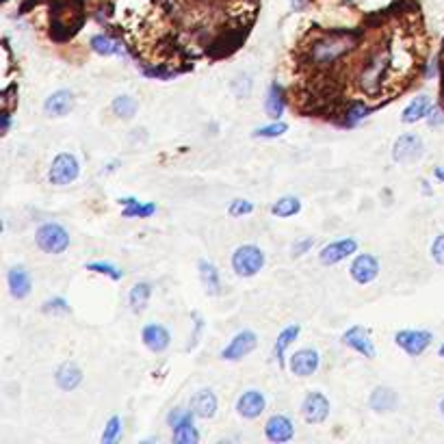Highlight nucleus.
I'll use <instances>...</instances> for the list:
<instances>
[{"label":"nucleus","mask_w":444,"mask_h":444,"mask_svg":"<svg viewBox=\"0 0 444 444\" xmlns=\"http://www.w3.org/2000/svg\"><path fill=\"white\" fill-rule=\"evenodd\" d=\"M397 403H399V395L392 390V388H388V386H378L373 392H370V399H368V405H370V409L373 412H392V409L397 407Z\"/></svg>","instance_id":"23"},{"label":"nucleus","mask_w":444,"mask_h":444,"mask_svg":"<svg viewBox=\"0 0 444 444\" xmlns=\"http://www.w3.org/2000/svg\"><path fill=\"white\" fill-rule=\"evenodd\" d=\"M312 245H315V238L312 236H305V238H301V241H297L295 245H293V256H303V254H308L310 250H312Z\"/></svg>","instance_id":"39"},{"label":"nucleus","mask_w":444,"mask_h":444,"mask_svg":"<svg viewBox=\"0 0 444 444\" xmlns=\"http://www.w3.org/2000/svg\"><path fill=\"white\" fill-rule=\"evenodd\" d=\"M356 44V35L354 33H327L325 37L312 42V46L308 48V57L312 61V65L319 67H327L332 63H336L338 59H343Z\"/></svg>","instance_id":"1"},{"label":"nucleus","mask_w":444,"mask_h":444,"mask_svg":"<svg viewBox=\"0 0 444 444\" xmlns=\"http://www.w3.org/2000/svg\"><path fill=\"white\" fill-rule=\"evenodd\" d=\"M245 40V33H241V30H228V35L223 33L221 37H217L211 46H209V52L213 54V57H226V54H230V52H234L238 46H241V42Z\"/></svg>","instance_id":"24"},{"label":"nucleus","mask_w":444,"mask_h":444,"mask_svg":"<svg viewBox=\"0 0 444 444\" xmlns=\"http://www.w3.org/2000/svg\"><path fill=\"white\" fill-rule=\"evenodd\" d=\"M370 113V109L366 105H362V102H351L347 113H345V124L347 126H356L358 122H362L366 115Z\"/></svg>","instance_id":"35"},{"label":"nucleus","mask_w":444,"mask_h":444,"mask_svg":"<svg viewBox=\"0 0 444 444\" xmlns=\"http://www.w3.org/2000/svg\"><path fill=\"white\" fill-rule=\"evenodd\" d=\"M431 256H433V260H436L438 264L444 267V234L436 236V241H433V245H431Z\"/></svg>","instance_id":"40"},{"label":"nucleus","mask_w":444,"mask_h":444,"mask_svg":"<svg viewBox=\"0 0 444 444\" xmlns=\"http://www.w3.org/2000/svg\"><path fill=\"white\" fill-rule=\"evenodd\" d=\"M356 250H358L356 238H340V241H334V243H329L321 250L319 260H321V264L332 267V264H338V262L347 260L349 256H354Z\"/></svg>","instance_id":"11"},{"label":"nucleus","mask_w":444,"mask_h":444,"mask_svg":"<svg viewBox=\"0 0 444 444\" xmlns=\"http://www.w3.org/2000/svg\"><path fill=\"white\" fill-rule=\"evenodd\" d=\"M431 109H433L431 98H429V95H419V98H414V100L409 102V105L403 109L401 122H403V124H416V122L429 117V115H431Z\"/></svg>","instance_id":"22"},{"label":"nucleus","mask_w":444,"mask_h":444,"mask_svg":"<svg viewBox=\"0 0 444 444\" xmlns=\"http://www.w3.org/2000/svg\"><path fill=\"white\" fill-rule=\"evenodd\" d=\"M150 297H152V284L150 282H136L132 288H130V295H128V303H130V310L132 312H144L150 303Z\"/></svg>","instance_id":"27"},{"label":"nucleus","mask_w":444,"mask_h":444,"mask_svg":"<svg viewBox=\"0 0 444 444\" xmlns=\"http://www.w3.org/2000/svg\"><path fill=\"white\" fill-rule=\"evenodd\" d=\"M191 412L197 419L211 421L217 414V397H215V392L213 390H199V392H195L193 399H191Z\"/></svg>","instance_id":"20"},{"label":"nucleus","mask_w":444,"mask_h":444,"mask_svg":"<svg viewBox=\"0 0 444 444\" xmlns=\"http://www.w3.org/2000/svg\"><path fill=\"white\" fill-rule=\"evenodd\" d=\"M252 211H254V204L247 199H234L228 209L230 217H243V215H250Z\"/></svg>","instance_id":"37"},{"label":"nucleus","mask_w":444,"mask_h":444,"mask_svg":"<svg viewBox=\"0 0 444 444\" xmlns=\"http://www.w3.org/2000/svg\"><path fill=\"white\" fill-rule=\"evenodd\" d=\"M264 267V252L256 245H241L232 254V269L238 278H254Z\"/></svg>","instance_id":"2"},{"label":"nucleus","mask_w":444,"mask_h":444,"mask_svg":"<svg viewBox=\"0 0 444 444\" xmlns=\"http://www.w3.org/2000/svg\"><path fill=\"white\" fill-rule=\"evenodd\" d=\"M141 340L144 345L152 351V354H163L169 343H172V336H169L167 327L160 323H150L141 329Z\"/></svg>","instance_id":"16"},{"label":"nucleus","mask_w":444,"mask_h":444,"mask_svg":"<svg viewBox=\"0 0 444 444\" xmlns=\"http://www.w3.org/2000/svg\"><path fill=\"white\" fill-rule=\"evenodd\" d=\"M293 375L297 378H310L312 373H317L319 368V354L317 349H299L291 356V362H288Z\"/></svg>","instance_id":"15"},{"label":"nucleus","mask_w":444,"mask_h":444,"mask_svg":"<svg viewBox=\"0 0 444 444\" xmlns=\"http://www.w3.org/2000/svg\"><path fill=\"white\" fill-rule=\"evenodd\" d=\"M144 74H146V76H150V78H172V76H174V72L160 70V67H146Z\"/></svg>","instance_id":"41"},{"label":"nucleus","mask_w":444,"mask_h":444,"mask_svg":"<svg viewBox=\"0 0 444 444\" xmlns=\"http://www.w3.org/2000/svg\"><path fill=\"white\" fill-rule=\"evenodd\" d=\"M119 204H126V211L122 213L124 217H141V219H146V217H152L154 213H156V206L154 204H148V201H136V199H132V197H124V199H119Z\"/></svg>","instance_id":"31"},{"label":"nucleus","mask_w":444,"mask_h":444,"mask_svg":"<svg viewBox=\"0 0 444 444\" xmlns=\"http://www.w3.org/2000/svg\"><path fill=\"white\" fill-rule=\"evenodd\" d=\"M264 407H267V399L260 390H245L241 397H238L236 401V412L238 416H243V419H258L262 412H264Z\"/></svg>","instance_id":"13"},{"label":"nucleus","mask_w":444,"mask_h":444,"mask_svg":"<svg viewBox=\"0 0 444 444\" xmlns=\"http://www.w3.org/2000/svg\"><path fill=\"white\" fill-rule=\"evenodd\" d=\"M258 345V336L252 332V329H243V332H238L230 343L221 349V360L226 362H238V360H243L247 358Z\"/></svg>","instance_id":"8"},{"label":"nucleus","mask_w":444,"mask_h":444,"mask_svg":"<svg viewBox=\"0 0 444 444\" xmlns=\"http://www.w3.org/2000/svg\"><path fill=\"white\" fill-rule=\"evenodd\" d=\"M299 211H301V201H299L297 197H293V195L280 197V199L271 206V215H276V217H280V219L295 217Z\"/></svg>","instance_id":"29"},{"label":"nucleus","mask_w":444,"mask_h":444,"mask_svg":"<svg viewBox=\"0 0 444 444\" xmlns=\"http://www.w3.org/2000/svg\"><path fill=\"white\" fill-rule=\"evenodd\" d=\"M288 130V126L284 122H273L269 126H260L254 130V136H260V139H278V136H282L284 132Z\"/></svg>","instance_id":"34"},{"label":"nucleus","mask_w":444,"mask_h":444,"mask_svg":"<svg viewBox=\"0 0 444 444\" xmlns=\"http://www.w3.org/2000/svg\"><path fill=\"white\" fill-rule=\"evenodd\" d=\"M9 126H11V113L5 111V113H3V134L9 132Z\"/></svg>","instance_id":"42"},{"label":"nucleus","mask_w":444,"mask_h":444,"mask_svg":"<svg viewBox=\"0 0 444 444\" xmlns=\"http://www.w3.org/2000/svg\"><path fill=\"white\" fill-rule=\"evenodd\" d=\"M442 91H444V89H442Z\"/></svg>","instance_id":"46"},{"label":"nucleus","mask_w":444,"mask_h":444,"mask_svg":"<svg viewBox=\"0 0 444 444\" xmlns=\"http://www.w3.org/2000/svg\"><path fill=\"white\" fill-rule=\"evenodd\" d=\"M440 356H442V358H444V345H442V347H440Z\"/></svg>","instance_id":"45"},{"label":"nucleus","mask_w":444,"mask_h":444,"mask_svg":"<svg viewBox=\"0 0 444 444\" xmlns=\"http://www.w3.org/2000/svg\"><path fill=\"white\" fill-rule=\"evenodd\" d=\"M431 340H433V334L427 329H401L395 334V343L412 358L425 354V349L431 345Z\"/></svg>","instance_id":"7"},{"label":"nucleus","mask_w":444,"mask_h":444,"mask_svg":"<svg viewBox=\"0 0 444 444\" xmlns=\"http://www.w3.org/2000/svg\"><path fill=\"white\" fill-rule=\"evenodd\" d=\"M54 382L63 392H72L81 386L83 382V370L76 362H63L54 370Z\"/></svg>","instance_id":"18"},{"label":"nucleus","mask_w":444,"mask_h":444,"mask_svg":"<svg viewBox=\"0 0 444 444\" xmlns=\"http://www.w3.org/2000/svg\"><path fill=\"white\" fill-rule=\"evenodd\" d=\"M388 63H390V57L388 52L380 50L375 52L373 57H368L362 65V72H360V85L362 89H366L368 93H375L378 91V85H382V78H384V72L388 70Z\"/></svg>","instance_id":"4"},{"label":"nucleus","mask_w":444,"mask_h":444,"mask_svg":"<svg viewBox=\"0 0 444 444\" xmlns=\"http://www.w3.org/2000/svg\"><path fill=\"white\" fill-rule=\"evenodd\" d=\"M197 269H199V280H201L204 291L211 297H217L221 293V278H219L217 267L211 260H199Z\"/></svg>","instance_id":"25"},{"label":"nucleus","mask_w":444,"mask_h":444,"mask_svg":"<svg viewBox=\"0 0 444 444\" xmlns=\"http://www.w3.org/2000/svg\"><path fill=\"white\" fill-rule=\"evenodd\" d=\"M349 273H351L354 282H358L362 286L370 284V282L378 280V276H380V262H378V258H375L373 254H360V256L354 258V262L349 267Z\"/></svg>","instance_id":"10"},{"label":"nucleus","mask_w":444,"mask_h":444,"mask_svg":"<svg viewBox=\"0 0 444 444\" xmlns=\"http://www.w3.org/2000/svg\"><path fill=\"white\" fill-rule=\"evenodd\" d=\"M440 412H442V416H444V399L440 401Z\"/></svg>","instance_id":"44"},{"label":"nucleus","mask_w":444,"mask_h":444,"mask_svg":"<svg viewBox=\"0 0 444 444\" xmlns=\"http://www.w3.org/2000/svg\"><path fill=\"white\" fill-rule=\"evenodd\" d=\"M119 436H122V419L111 416L105 427V433H102V444H111V442L119 440Z\"/></svg>","instance_id":"36"},{"label":"nucleus","mask_w":444,"mask_h":444,"mask_svg":"<svg viewBox=\"0 0 444 444\" xmlns=\"http://www.w3.org/2000/svg\"><path fill=\"white\" fill-rule=\"evenodd\" d=\"M423 154H425V144L419 134H412V132L401 134L392 146V158L399 165L416 163Z\"/></svg>","instance_id":"6"},{"label":"nucleus","mask_w":444,"mask_h":444,"mask_svg":"<svg viewBox=\"0 0 444 444\" xmlns=\"http://www.w3.org/2000/svg\"><path fill=\"white\" fill-rule=\"evenodd\" d=\"M111 109L115 111V115H119L122 119H132L136 109H139V105H136V100L132 95H119L113 100Z\"/></svg>","instance_id":"32"},{"label":"nucleus","mask_w":444,"mask_h":444,"mask_svg":"<svg viewBox=\"0 0 444 444\" xmlns=\"http://www.w3.org/2000/svg\"><path fill=\"white\" fill-rule=\"evenodd\" d=\"M44 312H61V315H67V312H70V305H67L65 299L54 297V299H48L44 303Z\"/></svg>","instance_id":"38"},{"label":"nucleus","mask_w":444,"mask_h":444,"mask_svg":"<svg viewBox=\"0 0 444 444\" xmlns=\"http://www.w3.org/2000/svg\"><path fill=\"white\" fill-rule=\"evenodd\" d=\"M172 431H174V442H178V444H197L199 442V433L195 429V414L191 409L180 416V421H176L172 425Z\"/></svg>","instance_id":"21"},{"label":"nucleus","mask_w":444,"mask_h":444,"mask_svg":"<svg viewBox=\"0 0 444 444\" xmlns=\"http://www.w3.org/2000/svg\"><path fill=\"white\" fill-rule=\"evenodd\" d=\"M85 269L87 271H93V273H100V276H109L111 280H122L124 278V271H119L115 264H111V262H89V264H85Z\"/></svg>","instance_id":"33"},{"label":"nucleus","mask_w":444,"mask_h":444,"mask_svg":"<svg viewBox=\"0 0 444 444\" xmlns=\"http://www.w3.org/2000/svg\"><path fill=\"white\" fill-rule=\"evenodd\" d=\"M433 174H436V178H438L440 182H444V167H438Z\"/></svg>","instance_id":"43"},{"label":"nucleus","mask_w":444,"mask_h":444,"mask_svg":"<svg viewBox=\"0 0 444 444\" xmlns=\"http://www.w3.org/2000/svg\"><path fill=\"white\" fill-rule=\"evenodd\" d=\"M91 50L95 52V54H100V57H115V54H124V50H122V46L115 42V40H111L109 35H93L91 37Z\"/></svg>","instance_id":"30"},{"label":"nucleus","mask_w":444,"mask_h":444,"mask_svg":"<svg viewBox=\"0 0 444 444\" xmlns=\"http://www.w3.org/2000/svg\"><path fill=\"white\" fill-rule=\"evenodd\" d=\"M35 243L42 252L59 256L70 247V234H67V230L61 223H54V221L44 223L35 232Z\"/></svg>","instance_id":"3"},{"label":"nucleus","mask_w":444,"mask_h":444,"mask_svg":"<svg viewBox=\"0 0 444 444\" xmlns=\"http://www.w3.org/2000/svg\"><path fill=\"white\" fill-rule=\"evenodd\" d=\"M343 343L347 347H351L356 354L373 360L375 358V345H373V338H370V332L362 325H351L345 334H343Z\"/></svg>","instance_id":"12"},{"label":"nucleus","mask_w":444,"mask_h":444,"mask_svg":"<svg viewBox=\"0 0 444 444\" xmlns=\"http://www.w3.org/2000/svg\"><path fill=\"white\" fill-rule=\"evenodd\" d=\"M303 421L310 425H321L329 416V401L323 392H310L301 403Z\"/></svg>","instance_id":"9"},{"label":"nucleus","mask_w":444,"mask_h":444,"mask_svg":"<svg viewBox=\"0 0 444 444\" xmlns=\"http://www.w3.org/2000/svg\"><path fill=\"white\" fill-rule=\"evenodd\" d=\"M284 89L278 85V83H271L269 85V91H267V100H264V111L271 119H280L282 113H284Z\"/></svg>","instance_id":"26"},{"label":"nucleus","mask_w":444,"mask_h":444,"mask_svg":"<svg viewBox=\"0 0 444 444\" xmlns=\"http://www.w3.org/2000/svg\"><path fill=\"white\" fill-rule=\"evenodd\" d=\"M74 93L70 89H59L50 93L44 102V111L48 117H65L74 109Z\"/></svg>","instance_id":"14"},{"label":"nucleus","mask_w":444,"mask_h":444,"mask_svg":"<svg viewBox=\"0 0 444 444\" xmlns=\"http://www.w3.org/2000/svg\"><path fill=\"white\" fill-rule=\"evenodd\" d=\"M299 332H301V327L299 325H288V327H284L282 332H280V336H278V340H276V347H273V354H276V360H278V364L284 368V354H286V349L293 345V340L299 336Z\"/></svg>","instance_id":"28"},{"label":"nucleus","mask_w":444,"mask_h":444,"mask_svg":"<svg viewBox=\"0 0 444 444\" xmlns=\"http://www.w3.org/2000/svg\"><path fill=\"white\" fill-rule=\"evenodd\" d=\"M78 174H81V165H78L76 156L70 152H61L59 156H54V160L50 165L48 180L57 187H65V185L74 182L78 178Z\"/></svg>","instance_id":"5"},{"label":"nucleus","mask_w":444,"mask_h":444,"mask_svg":"<svg viewBox=\"0 0 444 444\" xmlns=\"http://www.w3.org/2000/svg\"><path fill=\"white\" fill-rule=\"evenodd\" d=\"M7 284H9V293L16 299H26L30 295V288H33L30 273L26 271V267H22V264L11 267L9 273H7Z\"/></svg>","instance_id":"19"},{"label":"nucleus","mask_w":444,"mask_h":444,"mask_svg":"<svg viewBox=\"0 0 444 444\" xmlns=\"http://www.w3.org/2000/svg\"><path fill=\"white\" fill-rule=\"evenodd\" d=\"M264 436L271 442H288L295 436V425L284 414H273L264 425Z\"/></svg>","instance_id":"17"}]
</instances>
